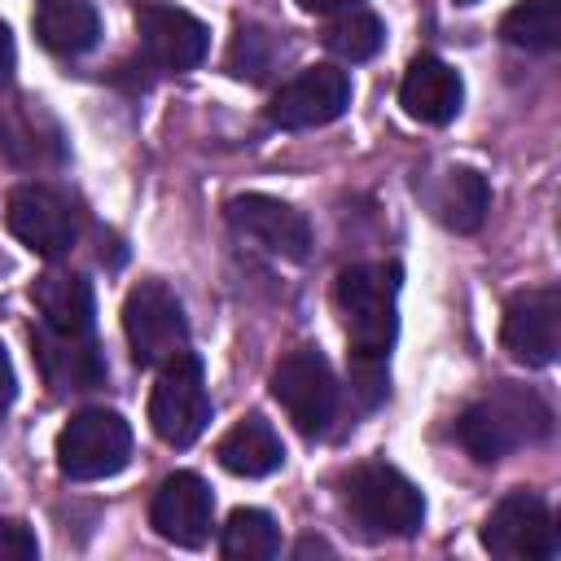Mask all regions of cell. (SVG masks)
Wrapping results in <instances>:
<instances>
[{
  "label": "cell",
  "instance_id": "2",
  "mask_svg": "<svg viewBox=\"0 0 561 561\" xmlns=\"http://www.w3.org/2000/svg\"><path fill=\"white\" fill-rule=\"evenodd\" d=\"M552 434V408L530 390V386H517V381H500L491 386L482 399H473L460 416H456V438L460 447L491 465V460H504L508 451L517 447H530V443H543Z\"/></svg>",
  "mask_w": 561,
  "mask_h": 561
},
{
  "label": "cell",
  "instance_id": "3",
  "mask_svg": "<svg viewBox=\"0 0 561 561\" xmlns=\"http://www.w3.org/2000/svg\"><path fill=\"white\" fill-rule=\"evenodd\" d=\"M342 508L364 539H408L425 522L421 491L386 460H364L342 478Z\"/></svg>",
  "mask_w": 561,
  "mask_h": 561
},
{
  "label": "cell",
  "instance_id": "15",
  "mask_svg": "<svg viewBox=\"0 0 561 561\" xmlns=\"http://www.w3.org/2000/svg\"><path fill=\"white\" fill-rule=\"evenodd\" d=\"M35 359H39L44 381L61 394L105 386V359H101L92 333H53L39 324L35 329Z\"/></svg>",
  "mask_w": 561,
  "mask_h": 561
},
{
  "label": "cell",
  "instance_id": "18",
  "mask_svg": "<svg viewBox=\"0 0 561 561\" xmlns=\"http://www.w3.org/2000/svg\"><path fill=\"white\" fill-rule=\"evenodd\" d=\"M39 324L53 333H92V285L79 272H44L31 289Z\"/></svg>",
  "mask_w": 561,
  "mask_h": 561
},
{
  "label": "cell",
  "instance_id": "27",
  "mask_svg": "<svg viewBox=\"0 0 561 561\" xmlns=\"http://www.w3.org/2000/svg\"><path fill=\"white\" fill-rule=\"evenodd\" d=\"M307 13H346V9H359V0H298Z\"/></svg>",
  "mask_w": 561,
  "mask_h": 561
},
{
  "label": "cell",
  "instance_id": "21",
  "mask_svg": "<svg viewBox=\"0 0 561 561\" xmlns=\"http://www.w3.org/2000/svg\"><path fill=\"white\" fill-rule=\"evenodd\" d=\"M500 35L526 53H552L561 44V0H522L500 18Z\"/></svg>",
  "mask_w": 561,
  "mask_h": 561
},
{
  "label": "cell",
  "instance_id": "19",
  "mask_svg": "<svg viewBox=\"0 0 561 561\" xmlns=\"http://www.w3.org/2000/svg\"><path fill=\"white\" fill-rule=\"evenodd\" d=\"M215 456H219V465H224L228 473H237V478H267V473L280 469L285 447H280V434H276L263 416H245V421H237V425L219 438Z\"/></svg>",
  "mask_w": 561,
  "mask_h": 561
},
{
  "label": "cell",
  "instance_id": "6",
  "mask_svg": "<svg viewBox=\"0 0 561 561\" xmlns=\"http://www.w3.org/2000/svg\"><path fill=\"white\" fill-rule=\"evenodd\" d=\"M149 425L167 447H188L210 425V394H206L202 359L193 351H180L158 368L149 394Z\"/></svg>",
  "mask_w": 561,
  "mask_h": 561
},
{
  "label": "cell",
  "instance_id": "10",
  "mask_svg": "<svg viewBox=\"0 0 561 561\" xmlns=\"http://www.w3.org/2000/svg\"><path fill=\"white\" fill-rule=\"evenodd\" d=\"M500 342L526 368L552 364L557 351H561V289L557 285H535V289L513 294L504 302Z\"/></svg>",
  "mask_w": 561,
  "mask_h": 561
},
{
  "label": "cell",
  "instance_id": "14",
  "mask_svg": "<svg viewBox=\"0 0 561 561\" xmlns=\"http://www.w3.org/2000/svg\"><path fill=\"white\" fill-rule=\"evenodd\" d=\"M149 526L175 548H202L215 526V495H210L206 478H197L188 469L162 478L149 500Z\"/></svg>",
  "mask_w": 561,
  "mask_h": 561
},
{
  "label": "cell",
  "instance_id": "22",
  "mask_svg": "<svg viewBox=\"0 0 561 561\" xmlns=\"http://www.w3.org/2000/svg\"><path fill=\"white\" fill-rule=\"evenodd\" d=\"M219 552L228 561H267L280 552V530L263 508H232L219 535Z\"/></svg>",
  "mask_w": 561,
  "mask_h": 561
},
{
  "label": "cell",
  "instance_id": "5",
  "mask_svg": "<svg viewBox=\"0 0 561 561\" xmlns=\"http://www.w3.org/2000/svg\"><path fill=\"white\" fill-rule=\"evenodd\" d=\"M131 456V425L110 408L75 412L57 434V469L70 482H96L127 465Z\"/></svg>",
  "mask_w": 561,
  "mask_h": 561
},
{
  "label": "cell",
  "instance_id": "7",
  "mask_svg": "<svg viewBox=\"0 0 561 561\" xmlns=\"http://www.w3.org/2000/svg\"><path fill=\"white\" fill-rule=\"evenodd\" d=\"M482 548L500 561H552L561 539L543 495L508 491L482 522Z\"/></svg>",
  "mask_w": 561,
  "mask_h": 561
},
{
  "label": "cell",
  "instance_id": "9",
  "mask_svg": "<svg viewBox=\"0 0 561 561\" xmlns=\"http://www.w3.org/2000/svg\"><path fill=\"white\" fill-rule=\"evenodd\" d=\"M4 224L39 259H61L75 245V237H79V215H75L70 197L48 188V184H18V188H9Z\"/></svg>",
  "mask_w": 561,
  "mask_h": 561
},
{
  "label": "cell",
  "instance_id": "28",
  "mask_svg": "<svg viewBox=\"0 0 561 561\" xmlns=\"http://www.w3.org/2000/svg\"><path fill=\"white\" fill-rule=\"evenodd\" d=\"M9 70H13V39H9V26L0 22V83L9 79Z\"/></svg>",
  "mask_w": 561,
  "mask_h": 561
},
{
  "label": "cell",
  "instance_id": "12",
  "mask_svg": "<svg viewBox=\"0 0 561 561\" xmlns=\"http://www.w3.org/2000/svg\"><path fill=\"white\" fill-rule=\"evenodd\" d=\"M228 224L237 237L254 241L259 250L276 254V259H289V263H302L311 254V224L298 206L280 202V197H267V193H241L228 202Z\"/></svg>",
  "mask_w": 561,
  "mask_h": 561
},
{
  "label": "cell",
  "instance_id": "13",
  "mask_svg": "<svg viewBox=\"0 0 561 561\" xmlns=\"http://www.w3.org/2000/svg\"><path fill=\"white\" fill-rule=\"evenodd\" d=\"M136 35H140V53L153 70H193L210 48L206 22L193 18L188 9L162 4V0H145L136 9Z\"/></svg>",
  "mask_w": 561,
  "mask_h": 561
},
{
  "label": "cell",
  "instance_id": "29",
  "mask_svg": "<svg viewBox=\"0 0 561 561\" xmlns=\"http://www.w3.org/2000/svg\"><path fill=\"white\" fill-rule=\"evenodd\" d=\"M456 4H478V0H456Z\"/></svg>",
  "mask_w": 561,
  "mask_h": 561
},
{
  "label": "cell",
  "instance_id": "1",
  "mask_svg": "<svg viewBox=\"0 0 561 561\" xmlns=\"http://www.w3.org/2000/svg\"><path fill=\"white\" fill-rule=\"evenodd\" d=\"M333 307L351 346V381L364 403L386 394L390 346L399 333V267L394 263H351L333 280Z\"/></svg>",
  "mask_w": 561,
  "mask_h": 561
},
{
  "label": "cell",
  "instance_id": "23",
  "mask_svg": "<svg viewBox=\"0 0 561 561\" xmlns=\"http://www.w3.org/2000/svg\"><path fill=\"white\" fill-rule=\"evenodd\" d=\"M324 44L342 61H368L386 44V22L364 9H346L324 26Z\"/></svg>",
  "mask_w": 561,
  "mask_h": 561
},
{
  "label": "cell",
  "instance_id": "26",
  "mask_svg": "<svg viewBox=\"0 0 561 561\" xmlns=\"http://www.w3.org/2000/svg\"><path fill=\"white\" fill-rule=\"evenodd\" d=\"M13 399H18V377H13V359H9V351L0 342V421L9 416Z\"/></svg>",
  "mask_w": 561,
  "mask_h": 561
},
{
  "label": "cell",
  "instance_id": "11",
  "mask_svg": "<svg viewBox=\"0 0 561 561\" xmlns=\"http://www.w3.org/2000/svg\"><path fill=\"white\" fill-rule=\"evenodd\" d=\"M351 105V79L337 66H307L298 70L289 83H280L267 101V123L285 127V131H302V127H324L333 118H342Z\"/></svg>",
  "mask_w": 561,
  "mask_h": 561
},
{
  "label": "cell",
  "instance_id": "25",
  "mask_svg": "<svg viewBox=\"0 0 561 561\" xmlns=\"http://www.w3.org/2000/svg\"><path fill=\"white\" fill-rule=\"evenodd\" d=\"M35 557H39V543H35L31 526L0 517V561H35Z\"/></svg>",
  "mask_w": 561,
  "mask_h": 561
},
{
  "label": "cell",
  "instance_id": "17",
  "mask_svg": "<svg viewBox=\"0 0 561 561\" xmlns=\"http://www.w3.org/2000/svg\"><path fill=\"white\" fill-rule=\"evenodd\" d=\"M425 202H430V210L443 228L478 232L486 210H491V188H486V175H478L473 167H447L430 180Z\"/></svg>",
  "mask_w": 561,
  "mask_h": 561
},
{
  "label": "cell",
  "instance_id": "24",
  "mask_svg": "<svg viewBox=\"0 0 561 561\" xmlns=\"http://www.w3.org/2000/svg\"><path fill=\"white\" fill-rule=\"evenodd\" d=\"M272 61H276V39L267 31H259V26H237L232 48H228V70L237 79L259 83V79H267Z\"/></svg>",
  "mask_w": 561,
  "mask_h": 561
},
{
  "label": "cell",
  "instance_id": "20",
  "mask_svg": "<svg viewBox=\"0 0 561 561\" xmlns=\"http://www.w3.org/2000/svg\"><path fill=\"white\" fill-rule=\"evenodd\" d=\"M35 35L48 53L57 57H79L96 44L101 35V18L88 0H48L39 13H35Z\"/></svg>",
  "mask_w": 561,
  "mask_h": 561
},
{
  "label": "cell",
  "instance_id": "8",
  "mask_svg": "<svg viewBox=\"0 0 561 561\" xmlns=\"http://www.w3.org/2000/svg\"><path fill=\"white\" fill-rule=\"evenodd\" d=\"M272 399L285 408V416L307 434H324L333 412H337V381L329 359L316 346H298L289 351L276 368H272Z\"/></svg>",
  "mask_w": 561,
  "mask_h": 561
},
{
  "label": "cell",
  "instance_id": "16",
  "mask_svg": "<svg viewBox=\"0 0 561 561\" xmlns=\"http://www.w3.org/2000/svg\"><path fill=\"white\" fill-rule=\"evenodd\" d=\"M399 105H403L408 118L430 123V127H443V123H451V118L460 114V105H465V83H460V75H456L447 61L421 53V57H412V66L403 70Z\"/></svg>",
  "mask_w": 561,
  "mask_h": 561
},
{
  "label": "cell",
  "instance_id": "4",
  "mask_svg": "<svg viewBox=\"0 0 561 561\" xmlns=\"http://www.w3.org/2000/svg\"><path fill=\"white\" fill-rule=\"evenodd\" d=\"M123 333L131 346V359L140 368H162L180 351H188V320L184 302L162 280H140L123 298Z\"/></svg>",
  "mask_w": 561,
  "mask_h": 561
}]
</instances>
